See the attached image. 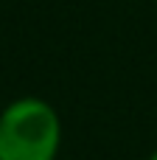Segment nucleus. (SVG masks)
Returning <instances> with one entry per match:
<instances>
[{
  "instance_id": "obj_1",
  "label": "nucleus",
  "mask_w": 157,
  "mask_h": 160,
  "mask_svg": "<svg viewBox=\"0 0 157 160\" xmlns=\"http://www.w3.org/2000/svg\"><path fill=\"white\" fill-rule=\"evenodd\" d=\"M62 121L39 96H20L0 110V160H59Z\"/></svg>"
},
{
  "instance_id": "obj_2",
  "label": "nucleus",
  "mask_w": 157,
  "mask_h": 160,
  "mask_svg": "<svg viewBox=\"0 0 157 160\" xmlns=\"http://www.w3.org/2000/svg\"><path fill=\"white\" fill-rule=\"evenodd\" d=\"M149 160H157V152H152V155H149Z\"/></svg>"
},
{
  "instance_id": "obj_3",
  "label": "nucleus",
  "mask_w": 157,
  "mask_h": 160,
  "mask_svg": "<svg viewBox=\"0 0 157 160\" xmlns=\"http://www.w3.org/2000/svg\"><path fill=\"white\" fill-rule=\"evenodd\" d=\"M155 3H157V0H155Z\"/></svg>"
}]
</instances>
